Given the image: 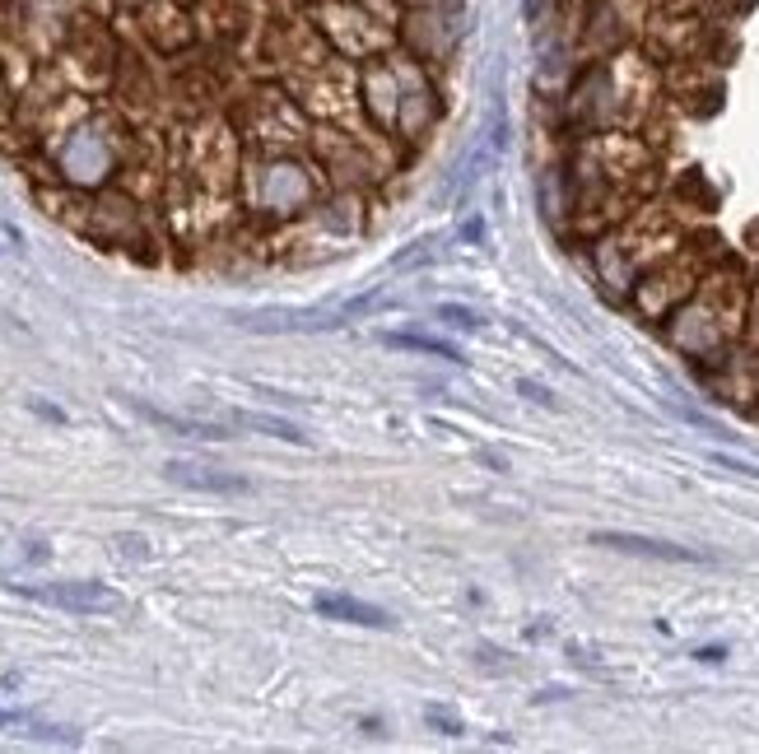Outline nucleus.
<instances>
[{"instance_id":"nucleus-7","label":"nucleus","mask_w":759,"mask_h":754,"mask_svg":"<svg viewBox=\"0 0 759 754\" xmlns=\"http://www.w3.org/2000/svg\"><path fill=\"white\" fill-rule=\"evenodd\" d=\"M378 340H382V345H392V350H420V354H434V359H448V364H466L457 345H448V340H434V336H410V331H382Z\"/></svg>"},{"instance_id":"nucleus-4","label":"nucleus","mask_w":759,"mask_h":754,"mask_svg":"<svg viewBox=\"0 0 759 754\" xmlns=\"http://www.w3.org/2000/svg\"><path fill=\"white\" fill-rule=\"evenodd\" d=\"M163 475L173 485H187V489H201V494H247V480L243 475H224V471H210V466H191V461H168Z\"/></svg>"},{"instance_id":"nucleus-8","label":"nucleus","mask_w":759,"mask_h":754,"mask_svg":"<svg viewBox=\"0 0 759 754\" xmlns=\"http://www.w3.org/2000/svg\"><path fill=\"white\" fill-rule=\"evenodd\" d=\"M0 727H28L24 736H38V741H66V745H75V731L42 727V722H33V717H28V713H19V708H0Z\"/></svg>"},{"instance_id":"nucleus-9","label":"nucleus","mask_w":759,"mask_h":754,"mask_svg":"<svg viewBox=\"0 0 759 754\" xmlns=\"http://www.w3.org/2000/svg\"><path fill=\"white\" fill-rule=\"evenodd\" d=\"M434 317L438 322H448V326H457V331H480V312L461 308V303H438Z\"/></svg>"},{"instance_id":"nucleus-5","label":"nucleus","mask_w":759,"mask_h":754,"mask_svg":"<svg viewBox=\"0 0 759 754\" xmlns=\"http://www.w3.org/2000/svg\"><path fill=\"white\" fill-rule=\"evenodd\" d=\"M322 620H340V624H359V629H396V620L387 610L368 606V601H354V596H317L312 601Z\"/></svg>"},{"instance_id":"nucleus-2","label":"nucleus","mask_w":759,"mask_h":754,"mask_svg":"<svg viewBox=\"0 0 759 754\" xmlns=\"http://www.w3.org/2000/svg\"><path fill=\"white\" fill-rule=\"evenodd\" d=\"M387 303V289H368L359 298H345L340 308H312V312H261V317H243L252 331H331L345 322H364L368 312H378Z\"/></svg>"},{"instance_id":"nucleus-10","label":"nucleus","mask_w":759,"mask_h":754,"mask_svg":"<svg viewBox=\"0 0 759 754\" xmlns=\"http://www.w3.org/2000/svg\"><path fill=\"white\" fill-rule=\"evenodd\" d=\"M424 717H429V727H438V731H443V736H461V722L448 713V708H429V713H424Z\"/></svg>"},{"instance_id":"nucleus-13","label":"nucleus","mask_w":759,"mask_h":754,"mask_svg":"<svg viewBox=\"0 0 759 754\" xmlns=\"http://www.w3.org/2000/svg\"><path fill=\"white\" fill-rule=\"evenodd\" d=\"M522 391H527V396H531L536 405H555V396H550L545 387H536V382H522Z\"/></svg>"},{"instance_id":"nucleus-1","label":"nucleus","mask_w":759,"mask_h":754,"mask_svg":"<svg viewBox=\"0 0 759 754\" xmlns=\"http://www.w3.org/2000/svg\"><path fill=\"white\" fill-rule=\"evenodd\" d=\"M0 587L28 596V601H42L52 610H66V615H112V610L126 606L122 592H112L108 582H10L0 578Z\"/></svg>"},{"instance_id":"nucleus-11","label":"nucleus","mask_w":759,"mask_h":754,"mask_svg":"<svg viewBox=\"0 0 759 754\" xmlns=\"http://www.w3.org/2000/svg\"><path fill=\"white\" fill-rule=\"evenodd\" d=\"M713 461H718V466H727V471H736V475H750V480H759V466H750V461L722 457V452H718V457H713Z\"/></svg>"},{"instance_id":"nucleus-6","label":"nucleus","mask_w":759,"mask_h":754,"mask_svg":"<svg viewBox=\"0 0 759 754\" xmlns=\"http://www.w3.org/2000/svg\"><path fill=\"white\" fill-rule=\"evenodd\" d=\"M229 424L233 429H257V433H266V438H285V443H308V433L299 429V424H289V419H280V415H261V410H233L229 415Z\"/></svg>"},{"instance_id":"nucleus-12","label":"nucleus","mask_w":759,"mask_h":754,"mask_svg":"<svg viewBox=\"0 0 759 754\" xmlns=\"http://www.w3.org/2000/svg\"><path fill=\"white\" fill-rule=\"evenodd\" d=\"M694 661H704V666H718V661H727V647H699V652H694Z\"/></svg>"},{"instance_id":"nucleus-3","label":"nucleus","mask_w":759,"mask_h":754,"mask_svg":"<svg viewBox=\"0 0 759 754\" xmlns=\"http://www.w3.org/2000/svg\"><path fill=\"white\" fill-rule=\"evenodd\" d=\"M592 545H601V550H620V554H638V559H666V564H718V559L704 554V550L671 545V540H652V536H629V531H597Z\"/></svg>"}]
</instances>
